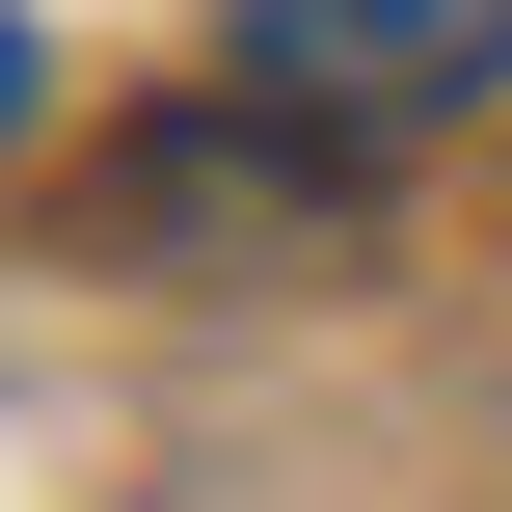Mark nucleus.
Here are the masks:
<instances>
[{
	"label": "nucleus",
	"instance_id": "obj_1",
	"mask_svg": "<svg viewBox=\"0 0 512 512\" xmlns=\"http://www.w3.org/2000/svg\"><path fill=\"white\" fill-rule=\"evenodd\" d=\"M216 54H243V108H297V135H432V108L512 81V0H243Z\"/></svg>",
	"mask_w": 512,
	"mask_h": 512
},
{
	"label": "nucleus",
	"instance_id": "obj_2",
	"mask_svg": "<svg viewBox=\"0 0 512 512\" xmlns=\"http://www.w3.org/2000/svg\"><path fill=\"white\" fill-rule=\"evenodd\" d=\"M0 135H27V27H0Z\"/></svg>",
	"mask_w": 512,
	"mask_h": 512
}]
</instances>
